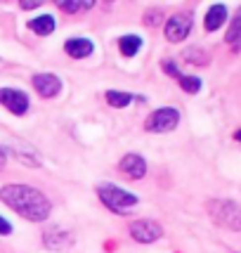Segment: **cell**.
<instances>
[{
	"label": "cell",
	"instance_id": "obj_4",
	"mask_svg": "<svg viewBox=\"0 0 241 253\" xmlns=\"http://www.w3.org/2000/svg\"><path fill=\"white\" fill-rule=\"evenodd\" d=\"M180 123V111L175 107H161L156 109L144 121V130L147 132H156V135H163V132H173Z\"/></svg>",
	"mask_w": 241,
	"mask_h": 253
},
{
	"label": "cell",
	"instance_id": "obj_6",
	"mask_svg": "<svg viewBox=\"0 0 241 253\" xmlns=\"http://www.w3.org/2000/svg\"><path fill=\"white\" fill-rule=\"evenodd\" d=\"M192 31V14H187V12H177L173 17H168L165 19V26H163V33L165 38L170 41V43H180V41H185L187 36Z\"/></svg>",
	"mask_w": 241,
	"mask_h": 253
},
{
	"label": "cell",
	"instance_id": "obj_13",
	"mask_svg": "<svg viewBox=\"0 0 241 253\" xmlns=\"http://www.w3.org/2000/svg\"><path fill=\"white\" fill-rule=\"evenodd\" d=\"M29 29L36 36H50L57 29V22L52 14H40V17H33L31 22H29Z\"/></svg>",
	"mask_w": 241,
	"mask_h": 253
},
{
	"label": "cell",
	"instance_id": "obj_20",
	"mask_svg": "<svg viewBox=\"0 0 241 253\" xmlns=\"http://www.w3.org/2000/svg\"><path fill=\"white\" fill-rule=\"evenodd\" d=\"M237 41H241V12L237 14V19H234V24H232V29L227 31V43H237Z\"/></svg>",
	"mask_w": 241,
	"mask_h": 253
},
{
	"label": "cell",
	"instance_id": "obj_1",
	"mask_svg": "<svg viewBox=\"0 0 241 253\" xmlns=\"http://www.w3.org/2000/svg\"><path fill=\"white\" fill-rule=\"evenodd\" d=\"M0 201L29 222H45L52 213L50 199L33 185H5L0 189Z\"/></svg>",
	"mask_w": 241,
	"mask_h": 253
},
{
	"label": "cell",
	"instance_id": "obj_24",
	"mask_svg": "<svg viewBox=\"0 0 241 253\" xmlns=\"http://www.w3.org/2000/svg\"><path fill=\"white\" fill-rule=\"evenodd\" d=\"M5 159H7V154H5V149H2V147H0V168H2V166H5Z\"/></svg>",
	"mask_w": 241,
	"mask_h": 253
},
{
	"label": "cell",
	"instance_id": "obj_16",
	"mask_svg": "<svg viewBox=\"0 0 241 253\" xmlns=\"http://www.w3.org/2000/svg\"><path fill=\"white\" fill-rule=\"evenodd\" d=\"M182 57H185L189 64H199V66H206L210 62V55L206 50H201V47H187L185 52H182Z\"/></svg>",
	"mask_w": 241,
	"mask_h": 253
},
{
	"label": "cell",
	"instance_id": "obj_15",
	"mask_svg": "<svg viewBox=\"0 0 241 253\" xmlns=\"http://www.w3.org/2000/svg\"><path fill=\"white\" fill-rule=\"evenodd\" d=\"M107 102L111 107H116V109H123V107H128L132 102V95L125 92V90H107Z\"/></svg>",
	"mask_w": 241,
	"mask_h": 253
},
{
	"label": "cell",
	"instance_id": "obj_8",
	"mask_svg": "<svg viewBox=\"0 0 241 253\" xmlns=\"http://www.w3.org/2000/svg\"><path fill=\"white\" fill-rule=\"evenodd\" d=\"M119 173L128 180H142L147 175V161L140 154H125L119 161Z\"/></svg>",
	"mask_w": 241,
	"mask_h": 253
},
{
	"label": "cell",
	"instance_id": "obj_2",
	"mask_svg": "<svg viewBox=\"0 0 241 253\" xmlns=\"http://www.w3.org/2000/svg\"><path fill=\"white\" fill-rule=\"evenodd\" d=\"M206 211L218 227L241 232V204L232 199H210L206 204Z\"/></svg>",
	"mask_w": 241,
	"mask_h": 253
},
{
	"label": "cell",
	"instance_id": "obj_3",
	"mask_svg": "<svg viewBox=\"0 0 241 253\" xmlns=\"http://www.w3.org/2000/svg\"><path fill=\"white\" fill-rule=\"evenodd\" d=\"M97 197H99V201H102L111 213H116V215H130L132 211H135V206H137V197H135L132 192H125L123 187L109 185V182L99 185Z\"/></svg>",
	"mask_w": 241,
	"mask_h": 253
},
{
	"label": "cell",
	"instance_id": "obj_23",
	"mask_svg": "<svg viewBox=\"0 0 241 253\" xmlns=\"http://www.w3.org/2000/svg\"><path fill=\"white\" fill-rule=\"evenodd\" d=\"M24 10H33V7H40V0H33V2H22Z\"/></svg>",
	"mask_w": 241,
	"mask_h": 253
},
{
	"label": "cell",
	"instance_id": "obj_18",
	"mask_svg": "<svg viewBox=\"0 0 241 253\" xmlns=\"http://www.w3.org/2000/svg\"><path fill=\"white\" fill-rule=\"evenodd\" d=\"M177 83H180V88L185 90V92H189V95H197L199 90H201V78L197 76H182L177 78Z\"/></svg>",
	"mask_w": 241,
	"mask_h": 253
},
{
	"label": "cell",
	"instance_id": "obj_22",
	"mask_svg": "<svg viewBox=\"0 0 241 253\" xmlns=\"http://www.w3.org/2000/svg\"><path fill=\"white\" fill-rule=\"evenodd\" d=\"M0 234H2V237H7V234H12V225H10L7 220H5L2 215H0Z\"/></svg>",
	"mask_w": 241,
	"mask_h": 253
},
{
	"label": "cell",
	"instance_id": "obj_14",
	"mask_svg": "<svg viewBox=\"0 0 241 253\" xmlns=\"http://www.w3.org/2000/svg\"><path fill=\"white\" fill-rule=\"evenodd\" d=\"M142 47V38L140 36H120L119 38V52L123 57H135Z\"/></svg>",
	"mask_w": 241,
	"mask_h": 253
},
{
	"label": "cell",
	"instance_id": "obj_21",
	"mask_svg": "<svg viewBox=\"0 0 241 253\" xmlns=\"http://www.w3.org/2000/svg\"><path fill=\"white\" fill-rule=\"evenodd\" d=\"M161 69H163L165 74H170L173 78H180V76H182V74L177 71V66L173 64V62H163V64H161Z\"/></svg>",
	"mask_w": 241,
	"mask_h": 253
},
{
	"label": "cell",
	"instance_id": "obj_17",
	"mask_svg": "<svg viewBox=\"0 0 241 253\" xmlns=\"http://www.w3.org/2000/svg\"><path fill=\"white\" fill-rule=\"evenodd\" d=\"M95 2H76V0H59L57 2V7L62 12H69V14H76L80 10H90Z\"/></svg>",
	"mask_w": 241,
	"mask_h": 253
},
{
	"label": "cell",
	"instance_id": "obj_7",
	"mask_svg": "<svg viewBox=\"0 0 241 253\" xmlns=\"http://www.w3.org/2000/svg\"><path fill=\"white\" fill-rule=\"evenodd\" d=\"M0 104L14 116H24L29 111V97L24 90L17 88H0Z\"/></svg>",
	"mask_w": 241,
	"mask_h": 253
},
{
	"label": "cell",
	"instance_id": "obj_5",
	"mask_svg": "<svg viewBox=\"0 0 241 253\" xmlns=\"http://www.w3.org/2000/svg\"><path fill=\"white\" fill-rule=\"evenodd\" d=\"M128 232H130V237L137 244H154V242H159V239L163 237V227H161V222L149 220V218H142V220L130 222Z\"/></svg>",
	"mask_w": 241,
	"mask_h": 253
},
{
	"label": "cell",
	"instance_id": "obj_12",
	"mask_svg": "<svg viewBox=\"0 0 241 253\" xmlns=\"http://www.w3.org/2000/svg\"><path fill=\"white\" fill-rule=\"evenodd\" d=\"M227 19V7L225 5H213L208 12H206V19H203V26H206V31H218L220 26L225 24Z\"/></svg>",
	"mask_w": 241,
	"mask_h": 253
},
{
	"label": "cell",
	"instance_id": "obj_9",
	"mask_svg": "<svg viewBox=\"0 0 241 253\" xmlns=\"http://www.w3.org/2000/svg\"><path fill=\"white\" fill-rule=\"evenodd\" d=\"M31 83H33V88H36V92L43 99L57 97L59 90H62V81H59L55 74H33Z\"/></svg>",
	"mask_w": 241,
	"mask_h": 253
},
{
	"label": "cell",
	"instance_id": "obj_19",
	"mask_svg": "<svg viewBox=\"0 0 241 253\" xmlns=\"http://www.w3.org/2000/svg\"><path fill=\"white\" fill-rule=\"evenodd\" d=\"M161 19H163V10H159V7L144 12V24H147V26H159Z\"/></svg>",
	"mask_w": 241,
	"mask_h": 253
},
{
	"label": "cell",
	"instance_id": "obj_25",
	"mask_svg": "<svg viewBox=\"0 0 241 253\" xmlns=\"http://www.w3.org/2000/svg\"><path fill=\"white\" fill-rule=\"evenodd\" d=\"M234 137H237V140H239V142H241V130H237V132H234Z\"/></svg>",
	"mask_w": 241,
	"mask_h": 253
},
{
	"label": "cell",
	"instance_id": "obj_10",
	"mask_svg": "<svg viewBox=\"0 0 241 253\" xmlns=\"http://www.w3.org/2000/svg\"><path fill=\"white\" fill-rule=\"evenodd\" d=\"M43 242L47 249H57V251H64L74 244V234L66 232L64 227H47L43 234Z\"/></svg>",
	"mask_w": 241,
	"mask_h": 253
},
{
	"label": "cell",
	"instance_id": "obj_11",
	"mask_svg": "<svg viewBox=\"0 0 241 253\" xmlns=\"http://www.w3.org/2000/svg\"><path fill=\"white\" fill-rule=\"evenodd\" d=\"M64 52L74 59H85L95 52V43L88 38H69L64 43Z\"/></svg>",
	"mask_w": 241,
	"mask_h": 253
}]
</instances>
